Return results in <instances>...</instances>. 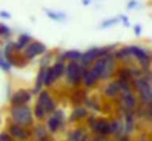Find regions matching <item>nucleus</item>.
Returning <instances> with one entry per match:
<instances>
[{"mask_svg":"<svg viewBox=\"0 0 152 141\" xmlns=\"http://www.w3.org/2000/svg\"><path fill=\"white\" fill-rule=\"evenodd\" d=\"M10 119L13 124H18L21 127H30L34 119V112L31 110L28 104L10 107Z\"/></svg>","mask_w":152,"mask_h":141,"instance_id":"nucleus-1","label":"nucleus"},{"mask_svg":"<svg viewBox=\"0 0 152 141\" xmlns=\"http://www.w3.org/2000/svg\"><path fill=\"white\" fill-rule=\"evenodd\" d=\"M129 50H130V54L132 57L139 63V66L142 69H149L152 63V57L151 54L140 46H129Z\"/></svg>","mask_w":152,"mask_h":141,"instance_id":"nucleus-2","label":"nucleus"},{"mask_svg":"<svg viewBox=\"0 0 152 141\" xmlns=\"http://www.w3.org/2000/svg\"><path fill=\"white\" fill-rule=\"evenodd\" d=\"M46 51H48V47L45 46L43 43H40V41H33L31 44H28L27 48L24 50V57L30 62V60H33V59H36L37 56H42V54H46Z\"/></svg>","mask_w":152,"mask_h":141,"instance_id":"nucleus-3","label":"nucleus"},{"mask_svg":"<svg viewBox=\"0 0 152 141\" xmlns=\"http://www.w3.org/2000/svg\"><path fill=\"white\" fill-rule=\"evenodd\" d=\"M7 132L13 137V140L16 141H27L33 135V132H30L25 127H21V125L13 124V122L7 127Z\"/></svg>","mask_w":152,"mask_h":141,"instance_id":"nucleus-4","label":"nucleus"},{"mask_svg":"<svg viewBox=\"0 0 152 141\" xmlns=\"http://www.w3.org/2000/svg\"><path fill=\"white\" fill-rule=\"evenodd\" d=\"M120 106H123V110L134 112L137 106V97L133 94V91H126L120 94Z\"/></svg>","mask_w":152,"mask_h":141,"instance_id":"nucleus-5","label":"nucleus"},{"mask_svg":"<svg viewBox=\"0 0 152 141\" xmlns=\"http://www.w3.org/2000/svg\"><path fill=\"white\" fill-rule=\"evenodd\" d=\"M33 93L27 91V90H18L10 95V106L12 107H18V106H25L31 101Z\"/></svg>","mask_w":152,"mask_h":141,"instance_id":"nucleus-6","label":"nucleus"},{"mask_svg":"<svg viewBox=\"0 0 152 141\" xmlns=\"http://www.w3.org/2000/svg\"><path fill=\"white\" fill-rule=\"evenodd\" d=\"M99 59H101V47H92V48H89L87 51L83 53L81 63H84L87 66H92Z\"/></svg>","mask_w":152,"mask_h":141,"instance_id":"nucleus-7","label":"nucleus"},{"mask_svg":"<svg viewBox=\"0 0 152 141\" xmlns=\"http://www.w3.org/2000/svg\"><path fill=\"white\" fill-rule=\"evenodd\" d=\"M81 57H83V53L80 50H66V51L59 53L56 60L69 63V62H81Z\"/></svg>","mask_w":152,"mask_h":141,"instance_id":"nucleus-8","label":"nucleus"},{"mask_svg":"<svg viewBox=\"0 0 152 141\" xmlns=\"http://www.w3.org/2000/svg\"><path fill=\"white\" fill-rule=\"evenodd\" d=\"M103 95L106 97V98H115V97H120V94H121V88H120V84H118V81L115 80V81H109V82H106L105 84V87H103Z\"/></svg>","mask_w":152,"mask_h":141,"instance_id":"nucleus-9","label":"nucleus"},{"mask_svg":"<svg viewBox=\"0 0 152 141\" xmlns=\"http://www.w3.org/2000/svg\"><path fill=\"white\" fill-rule=\"evenodd\" d=\"M92 129H93V132H95V134H98V135H101V137L114 134V132H112L111 122H106V121H103V119L98 121V122H96V125H95Z\"/></svg>","mask_w":152,"mask_h":141,"instance_id":"nucleus-10","label":"nucleus"},{"mask_svg":"<svg viewBox=\"0 0 152 141\" xmlns=\"http://www.w3.org/2000/svg\"><path fill=\"white\" fill-rule=\"evenodd\" d=\"M33 43V38L30 34H21L18 37L16 41H13V48H15V53H24V50L27 48L28 44Z\"/></svg>","mask_w":152,"mask_h":141,"instance_id":"nucleus-11","label":"nucleus"},{"mask_svg":"<svg viewBox=\"0 0 152 141\" xmlns=\"http://www.w3.org/2000/svg\"><path fill=\"white\" fill-rule=\"evenodd\" d=\"M89 118V110H87V107H84V106H77L74 110H72V113H71V116H69V121L71 122H77V121H83V119H87Z\"/></svg>","mask_w":152,"mask_h":141,"instance_id":"nucleus-12","label":"nucleus"},{"mask_svg":"<svg viewBox=\"0 0 152 141\" xmlns=\"http://www.w3.org/2000/svg\"><path fill=\"white\" fill-rule=\"evenodd\" d=\"M114 57L117 59V62H124V63H127V60L132 59V54H130L129 46L118 47V48L114 51Z\"/></svg>","mask_w":152,"mask_h":141,"instance_id":"nucleus-13","label":"nucleus"},{"mask_svg":"<svg viewBox=\"0 0 152 141\" xmlns=\"http://www.w3.org/2000/svg\"><path fill=\"white\" fill-rule=\"evenodd\" d=\"M33 137L36 141H49V129L42 125H37L33 129Z\"/></svg>","mask_w":152,"mask_h":141,"instance_id":"nucleus-14","label":"nucleus"},{"mask_svg":"<svg viewBox=\"0 0 152 141\" xmlns=\"http://www.w3.org/2000/svg\"><path fill=\"white\" fill-rule=\"evenodd\" d=\"M98 81H99V78L92 72V69L89 68L87 71H86V74H84V77H83V87H86V88H92V87H95L96 84H98Z\"/></svg>","mask_w":152,"mask_h":141,"instance_id":"nucleus-15","label":"nucleus"},{"mask_svg":"<svg viewBox=\"0 0 152 141\" xmlns=\"http://www.w3.org/2000/svg\"><path fill=\"white\" fill-rule=\"evenodd\" d=\"M52 68V74H53V77H55V80L58 81L62 75H65V71H66V63L65 62H59V60H56L53 65L50 66Z\"/></svg>","mask_w":152,"mask_h":141,"instance_id":"nucleus-16","label":"nucleus"},{"mask_svg":"<svg viewBox=\"0 0 152 141\" xmlns=\"http://www.w3.org/2000/svg\"><path fill=\"white\" fill-rule=\"evenodd\" d=\"M117 80H121V81H133V77H132V72H130V66L124 65L121 68L117 69Z\"/></svg>","mask_w":152,"mask_h":141,"instance_id":"nucleus-17","label":"nucleus"},{"mask_svg":"<svg viewBox=\"0 0 152 141\" xmlns=\"http://www.w3.org/2000/svg\"><path fill=\"white\" fill-rule=\"evenodd\" d=\"M62 122L64 121H61L58 116H55V115H52L50 118L48 119V124H46V128L49 129V132H56V131H59V128H61V125H62Z\"/></svg>","mask_w":152,"mask_h":141,"instance_id":"nucleus-18","label":"nucleus"},{"mask_svg":"<svg viewBox=\"0 0 152 141\" xmlns=\"http://www.w3.org/2000/svg\"><path fill=\"white\" fill-rule=\"evenodd\" d=\"M90 69H92V72H93L99 80H102L103 69H105V57H103V59H99V60H96V62L90 66Z\"/></svg>","mask_w":152,"mask_h":141,"instance_id":"nucleus-19","label":"nucleus"},{"mask_svg":"<svg viewBox=\"0 0 152 141\" xmlns=\"http://www.w3.org/2000/svg\"><path fill=\"white\" fill-rule=\"evenodd\" d=\"M86 135H84V132H83V128H77V129H74L72 132H69V135H68V141H83Z\"/></svg>","mask_w":152,"mask_h":141,"instance_id":"nucleus-20","label":"nucleus"},{"mask_svg":"<svg viewBox=\"0 0 152 141\" xmlns=\"http://www.w3.org/2000/svg\"><path fill=\"white\" fill-rule=\"evenodd\" d=\"M33 112H34V118L36 119H39V121H42V119H45V116H46V109L42 106V104H39V103H36V106H34V109H33Z\"/></svg>","mask_w":152,"mask_h":141,"instance_id":"nucleus-21","label":"nucleus"},{"mask_svg":"<svg viewBox=\"0 0 152 141\" xmlns=\"http://www.w3.org/2000/svg\"><path fill=\"white\" fill-rule=\"evenodd\" d=\"M10 68H12V63L4 57V54H3V48H0V69L4 71V72H10Z\"/></svg>","mask_w":152,"mask_h":141,"instance_id":"nucleus-22","label":"nucleus"},{"mask_svg":"<svg viewBox=\"0 0 152 141\" xmlns=\"http://www.w3.org/2000/svg\"><path fill=\"white\" fill-rule=\"evenodd\" d=\"M50 98H52V97H50V94H49V91H46V90H42V93L39 94V97H37V103H39V104H42V106L45 107Z\"/></svg>","mask_w":152,"mask_h":141,"instance_id":"nucleus-23","label":"nucleus"},{"mask_svg":"<svg viewBox=\"0 0 152 141\" xmlns=\"http://www.w3.org/2000/svg\"><path fill=\"white\" fill-rule=\"evenodd\" d=\"M45 13H46V16H49L53 21H62V19H65V13H62V12H53V10L46 9Z\"/></svg>","mask_w":152,"mask_h":141,"instance_id":"nucleus-24","label":"nucleus"},{"mask_svg":"<svg viewBox=\"0 0 152 141\" xmlns=\"http://www.w3.org/2000/svg\"><path fill=\"white\" fill-rule=\"evenodd\" d=\"M10 28L6 25V24H0V38H4V40H9L10 38Z\"/></svg>","mask_w":152,"mask_h":141,"instance_id":"nucleus-25","label":"nucleus"},{"mask_svg":"<svg viewBox=\"0 0 152 141\" xmlns=\"http://www.w3.org/2000/svg\"><path fill=\"white\" fill-rule=\"evenodd\" d=\"M55 77L52 74V68H48V72H46V78H45V87H52L55 84Z\"/></svg>","mask_w":152,"mask_h":141,"instance_id":"nucleus-26","label":"nucleus"},{"mask_svg":"<svg viewBox=\"0 0 152 141\" xmlns=\"http://www.w3.org/2000/svg\"><path fill=\"white\" fill-rule=\"evenodd\" d=\"M117 22H120V16H115V18H111V19L103 21V22L101 24V28H102V30H106V28H109V27L115 25Z\"/></svg>","mask_w":152,"mask_h":141,"instance_id":"nucleus-27","label":"nucleus"},{"mask_svg":"<svg viewBox=\"0 0 152 141\" xmlns=\"http://www.w3.org/2000/svg\"><path fill=\"white\" fill-rule=\"evenodd\" d=\"M50 60H52V54H45V57L40 62V68H50Z\"/></svg>","mask_w":152,"mask_h":141,"instance_id":"nucleus-28","label":"nucleus"},{"mask_svg":"<svg viewBox=\"0 0 152 141\" xmlns=\"http://www.w3.org/2000/svg\"><path fill=\"white\" fill-rule=\"evenodd\" d=\"M45 109H46V112H48V113H53V112L56 110V103H55V100H53V98H50V100L48 101V104L45 106Z\"/></svg>","mask_w":152,"mask_h":141,"instance_id":"nucleus-29","label":"nucleus"},{"mask_svg":"<svg viewBox=\"0 0 152 141\" xmlns=\"http://www.w3.org/2000/svg\"><path fill=\"white\" fill-rule=\"evenodd\" d=\"M0 141H13V137L9 132H1L0 134Z\"/></svg>","mask_w":152,"mask_h":141,"instance_id":"nucleus-30","label":"nucleus"},{"mask_svg":"<svg viewBox=\"0 0 152 141\" xmlns=\"http://www.w3.org/2000/svg\"><path fill=\"white\" fill-rule=\"evenodd\" d=\"M96 122H98V118H95V116H89V118H87V125H89L90 128H93V127L96 125Z\"/></svg>","mask_w":152,"mask_h":141,"instance_id":"nucleus-31","label":"nucleus"},{"mask_svg":"<svg viewBox=\"0 0 152 141\" xmlns=\"http://www.w3.org/2000/svg\"><path fill=\"white\" fill-rule=\"evenodd\" d=\"M120 21L123 22V25H124V27H130V22H129V18H127L126 15H120Z\"/></svg>","mask_w":152,"mask_h":141,"instance_id":"nucleus-32","label":"nucleus"},{"mask_svg":"<svg viewBox=\"0 0 152 141\" xmlns=\"http://www.w3.org/2000/svg\"><path fill=\"white\" fill-rule=\"evenodd\" d=\"M137 6V1L136 0H130L129 3H127V9H134Z\"/></svg>","mask_w":152,"mask_h":141,"instance_id":"nucleus-33","label":"nucleus"},{"mask_svg":"<svg viewBox=\"0 0 152 141\" xmlns=\"http://www.w3.org/2000/svg\"><path fill=\"white\" fill-rule=\"evenodd\" d=\"M133 31H134V34L139 37L140 34H142V27L140 25H134V28H133Z\"/></svg>","mask_w":152,"mask_h":141,"instance_id":"nucleus-34","label":"nucleus"},{"mask_svg":"<svg viewBox=\"0 0 152 141\" xmlns=\"http://www.w3.org/2000/svg\"><path fill=\"white\" fill-rule=\"evenodd\" d=\"M0 18H3V19H9V18H10V13H7V12H0Z\"/></svg>","mask_w":152,"mask_h":141,"instance_id":"nucleus-35","label":"nucleus"},{"mask_svg":"<svg viewBox=\"0 0 152 141\" xmlns=\"http://www.w3.org/2000/svg\"><path fill=\"white\" fill-rule=\"evenodd\" d=\"M90 1H92V0H81V3H83L84 6H87V4H90Z\"/></svg>","mask_w":152,"mask_h":141,"instance_id":"nucleus-36","label":"nucleus"},{"mask_svg":"<svg viewBox=\"0 0 152 141\" xmlns=\"http://www.w3.org/2000/svg\"><path fill=\"white\" fill-rule=\"evenodd\" d=\"M140 141H145V140H140Z\"/></svg>","mask_w":152,"mask_h":141,"instance_id":"nucleus-37","label":"nucleus"}]
</instances>
